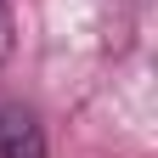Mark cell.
I'll return each instance as SVG.
<instances>
[{"label":"cell","mask_w":158,"mask_h":158,"mask_svg":"<svg viewBox=\"0 0 158 158\" xmlns=\"http://www.w3.org/2000/svg\"><path fill=\"white\" fill-rule=\"evenodd\" d=\"M11 6H6V0H0V62H6V56H11Z\"/></svg>","instance_id":"7a4b0ae2"},{"label":"cell","mask_w":158,"mask_h":158,"mask_svg":"<svg viewBox=\"0 0 158 158\" xmlns=\"http://www.w3.org/2000/svg\"><path fill=\"white\" fill-rule=\"evenodd\" d=\"M0 158H45V130L23 102H0Z\"/></svg>","instance_id":"6da1fadb"}]
</instances>
